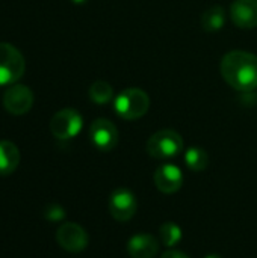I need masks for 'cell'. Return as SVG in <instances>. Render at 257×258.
Segmentation results:
<instances>
[{"instance_id": "6da1fadb", "label": "cell", "mask_w": 257, "mask_h": 258, "mask_svg": "<svg viewBox=\"0 0 257 258\" xmlns=\"http://www.w3.org/2000/svg\"><path fill=\"white\" fill-rule=\"evenodd\" d=\"M220 71L227 85L239 92L257 89V56L245 50H232L220 62Z\"/></svg>"}, {"instance_id": "7a4b0ae2", "label": "cell", "mask_w": 257, "mask_h": 258, "mask_svg": "<svg viewBox=\"0 0 257 258\" xmlns=\"http://www.w3.org/2000/svg\"><path fill=\"white\" fill-rule=\"evenodd\" d=\"M150 107V97L139 88H127L114 100V109L117 115L126 121H135L142 118Z\"/></svg>"}, {"instance_id": "3957f363", "label": "cell", "mask_w": 257, "mask_h": 258, "mask_svg": "<svg viewBox=\"0 0 257 258\" xmlns=\"http://www.w3.org/2000/svg\"><path fill=\"white\" fill-rule=\"evenodd\" d=\"M145 150L153 159H173L183 151V139L176 130L164 128L148 138Z\"/></svg>"}, {"instance_id": "277c9868", "label": "cell", "mask_w": 257, "mask_h": 258, "mask_svg": "<svg viewBox=\"0 0 257 258\" xmlns=\"http://www.w3.org/2000/svg\"><path fill=\"white\" fill-rule=\"evenodd\" d=\"M26 70L21 51L9 42H0V86L17 83Z\"/></svg>"}, {"instance_id": "5b68a950", "label": "cell", "mask_w": 257, "mask_h": 258, "mask_svg": "<svg viewBox=\"0 0 257 258\" xmlns=\"http://www.w3.org/2000/svg\"><path fill=\"white\" fill-rule=\"evenodd\" d=\"M82 127H83L82 115L71 107L61 109L50 119V132L59 141L73 139L80 133Z\"/></svg>"}, {"instance_id": "8992f818", "label": "cell", "mask_w": 257, "mask_h": 258, "mask_svg": "<svg viewBox=\"0 0 257 258\" xmlns=\"http://www.w3.org/2000/svg\"><path fill=\"white\" fill-rule=\"evenodd\" d=\"M138 209L136 197L126 187L115 189L109 197V213L118 222L130 221Z\"/></svg>"}, {"instance_id": "52a82bcc", "label": "cell", "mask_w": 257, "mask_h": 258, "mask_svg": "<svg viewBox=\"0 0 257 258\" xmlns=\"http://www.w3.org/2000/svg\"><path fill=\"white\" fill-rule=\"evenodd\" d=\"M33 106V92L26 85H17L8 88V91L3 95V107L11 115L20 116L27 113Z\"/></svg>"}, {"instance_id": "ba28073f", "label": "cell", "mask_w": 257, "mask_h": 258, "mask_svg": "<svg viewBox=\"0 0 257 258\" xmlns=\"http://www.w3.org/2000/svg\"><path fill=\"white\" fill-rule=\"evenodd\" d=\"M89 139L97 150L108 153L118 145L120 135L114 122L106 118H98L89 127Z\"/></svg>"}, {"instance_id": "9c48e42d", "label": "cell", "mask_w": 257, "mask_h": 258, "mask_svg": "<svg viewBox=\"0 0 257 258\" xmlns=\"http://www.w3.org/2000/svg\"><path fill=\"white\" fill-rule=\"evenodd\" d=\"M56 242L64 251L77 254L88 246V234L79 224L65 222L56 231Z\"/></svg>"}, {"instance_id": "30bf717a", "label": "cell", "mask_w": 257, "mask_h": 258, "mask_svg": "<svg viewBox=\"0 0 257 258\" xmlns=\"http://www.w3.org/2000/svg\"><path fill=\"white\" fill-rule=\"evenodd\" d=\"M183 184V174L176 165L167 163L155 171V186L162 194H176Z\"/></svg>"}, {"instance_id": "8fae6325", "label": "cell", "mask_w": 257, "mask_h": 258, "mask_svg": "<svg viewBox=\"0 0 257 258\" xmlns=\"http://www.w3.org/2000/svg\"><path fill=\"white\" fill-rule=\"evenodd\" d=\"M230 17L241 29L257 27V0H235L230 6Z\"/></svg>"}, {"instance_id": "7c38bea8", "label": "cell", "mask_w": 257, "mask_h": 258, "mask_svg": "<svg viewBox=\"0 0 257 258\" xmlns=\"http://www.w3.org/2000/svg\"><path fill=\"white\" fill-rule=\"evenodd\" d=\"M127 252L132 258H155L159 252V240L153 234H135L127 242Z\"/></svg>"}, {"instance_id": "4fadbf2b", "label": "cell", "mask_w": 257, "mask_h": 258, "mask_svg": "<svg viewBox=\"0 0 257 258\" xmlns=\"http://www.w3.org/2000/svg\"><path fill=\"white\" fill-rule=\"evenodd\" d=\"M20 165V150L11 141H0V175H11Z\"/></svg>"}, {"instance_id": "5bb4252c", "label": "cell", "mask_w": 257, "mask_h": 258, "mask_svg": "<svg viewBox=\"0 0 257 258\" xmlns=\"http://www.w3.org/2000/svg\"><path fill=\"white\" fill-rule=\"evenodd\" d=\"M226 24V11L223 6L215 5L204 11L201 15V27L206 32H218Z\"/></svg>"}, {"instance_id": "9a60e30c", "label": "cell", "mask_w": 257, "mask_h": 258, "mask_svg": "<svg viewBox=\"0 0 257 258\" xmlns=\"http://www.w3.org/2000/svg\"><path fill=\"white\" fill-rule=\"evenodd\" d=\"M185 163L191 171L201 172L209 165V156L208 153L200 147H191L185 153Z\"/></svg>"}, {"instance_id": "2e32d148", "label": "cell", "mask_w": 257, "mask_h": 258, "mask_svg": "<svg viewBox=\"0 0 257 258\" xmlns=\"http://www.w3.org/2000/svg\"><path fill=\"white\" fill-rule=\"evenodd\" d=\"M183 237L182 228L176 222H165L159 228V239L164 246L167 248H174L180 243Z\"/></svg>"}, {"instance_id": "e0dca14e", "label": "cell", "mask_w": 257, "mask_h": 258, "mask_svg": "<svg viewBox=\"0 0 257 258\" xmlns=\"http://www.w3.org/2000/svg\"><path fill=\"white\" fill-rule=\"evenodd\" d=\"M89 98L95 104H106L114 98V89L112 86L105 80H97L89 86Z\"/></svg>"}, {"instance_id": "ac0fdd59", "label": "cell", "mask_w": 257, "mask_h": 258, "mask_svg": "<svg viewBox=\"0 0 257 258\" xmlns=\"http://www.w3.org/2000/svg\"><path fill=\"white\" fill-rule=\"evenodd\" d=\"M65 216L64 213V209L58 204H48L45 209H44V218L47 221H52V222H58V221H62Z\"/></svg>"}, {"instance_id": "d6986e66", "label": "cell", "mask_w": 257, "mask_h": 258, "mask_svg": "<svg viewBox=\"0 0 257 258\" xmlns=\"http://www.w3.org/2000/svg\"><path fill=\"white\" fill-rule=\"evenodd\" d=\"M161 258H189L186 254H183V252H180V251H176V249H170V251H167V252H164L162 254V257Z\"/></svg>"}, {"instance_id": "ffe728a7", "label": "cell", "mask_w": 257, "mask_h": 258, "mask_svg": "<svg viewBox=\"0 0 257 258\" xmlns=\"http://www.w3.org/2000/svg\"><path fill=\"white\" fill-rule=\"evenodd\" d=\"M73 3H76V5H80V3H85L86 0H71Z\"/></svg>"}, {"instance_id": "44dd1931", "label": "cell", "mask_w": 257, "mask_h": 258, "mask_svg": "<svg viewBox=\"0 0 257 258\" xmlns=\"http://www.w3.org/2000/svg\"><path fill=\"white\" fill-rule=\"evenodd\" d=\"M204 258H221L220 255H217V254H211V255H206Z\"/></svg>"}]
</instances>
